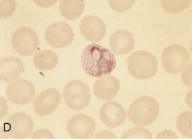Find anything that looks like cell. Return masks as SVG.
<instances>
[{
	"label": "cell",
	"mask_w": 192,
	"mask_h": 140,
	"mask_svg": "<svg viewBox=\"0 0 192 140\" xmlns=\"http://www.w3.org/2000/svg\"><path fill=\"white\" fill-rule=\"evenodd\" d=\"M81 61L85 72L95 77L110 74L116 64L115 58L110 50L95 43L89 44L85 48Z\"/></svg>",
	"instance_id": "6da1fadb"
},
{
	"label": "cell",
	"mask_w": 192,
	"mask_h": 140,
	"mask_svg": "<svg viewBox=\"0 0 192 140\" xmlns=\"http://www.w3.org/2000/svg\"><path fill=\"white\" fill-rule=\"evenodd\" d=\"M159 110L158 103L154 98L143 96L135 100L128 111L129 118L135 125L140 126L148 125L158 117Z\"/></svg>",
	"instance_id": "7a4b0ae2"
},
{
	"label": "cell",
	"mask_w": 192,
	"mask_h": 140,
	"mask_svg": "<svg viewBox=\"0 0 192 140\" xmlns=\"http://www.w3.org/2000/svg\"><path fill=\"white\" fill-rule=\"evenodd\" d=\"M127 67L130 73L139 79H150L156 73L158 68L157 59L151 53L145 51H138L129 56Z\"/></svg>",
	"instance_id": "3957f363"
},
{
	"label": "cell",
	"mask_w": 192,
	"mask_h": 140,
	"mask_svg": "<svg viewBox=\"0 0 192 140\" xmlns=\"http://www.w3.org/2000/svg\"><path fill=\"white\" fill-rule=\"evenodd\" d=\"M63 95L67 105L75 110L85 108L91 99L89 87L83 82L77 80L71 81L66 85Z\"/></svg>",
	"instance_id": "277c9868"
},
{
	"label": "cell",
	"mask_w": 192,
	"mask_h": 140,
	"mask_svg": "<svg viewBox=\"0 0 192 140\" xmlns=\"http://www.w3.org/2000/svg\"><path fill=\"white\" fill-rule=\"evenodd\" d=\"M189 56L188 51L182 46L169 45L164 50L161 55L163 67L169 73H179L187 66Z\"/></svg>",
	"instance_id": "5b68a950"
},
{
	"label": "cell",
	"mask_w": 192,
	"mask_h": 140,
	"mask_svg": "<svg viewBox=\"0 0 192 140\" xmlns=\"http://www.w3.org/2000/svg\"><path fill=\"white\" fill-rule=\"evenodd\" d=\"M33 126L32 119L28 115L16 113L11 115L4 123L3 132L8 137L24 139L30 135Z\"/></svg>",
	"instance_id": "8992f818"
},
{
	"label": "cell",
	"mask_w": 192,
	"mask_h": 140,
	"mask_svg": "<svg viewBox=\"0 0 192 140\" xmlns=\"http://www.w3.org/2000/svg\"><path fill=\"white\" fill-rule=\"evenodd\" d=\"M11 41L14 49L22 56L32 55L38 47L39 40L37 33L28 27H22L16 30Z\"/></svg>",
	"instance_id": "52a82bcc"
},
{
	"label": "cell",
	"mask_w": 192,
	"mask_h": 140,
	"mask_svg": "<svg viewBox=\"0 0 192 140\" xmlns=\"http://www.w3.org/2000/svg\"><path fill=\"white\" fill-rule=\"evenodd\" d=\"M74 33L70 26L63 22H58L50 25L45 33V39L51 46L62 48L69 45L73 40Z\"/></svg>",
	"instance_id": "ba28073f"
},
{
	"label": "cell",
	"mask_w": 192,
	"mask_h": 140,
	"mask_svg": "<svg viewBox=\"0 0 192 140\" xmlns=\"http://www.w3.org/2000/svg\"><path fill=\"white\" fill-rule=\"evenodd\" d=\"M8 99L11 102L19 105H25L34 99L35 93V87L29 81L20 79L10 83L6 89Z\"/></svg>",
	"instance_id": "9c48e42d"
},
{
	"label": "cell",
	"mask_w": 192,
	"mask_h": 140,
	"mask_svg": "<svg viewBox=\"0 0 192 140\" xmlns=\"http://www.w3.org/2000/svg\"><path fill=\"white\" fill-rule=\"evenodd\" d=\"M69 135L72 138L87 139L91 138L96 130L94 120L84 114H78L72 117L67 126Z\"/></svg>",
	"instance_id": "30bf717a"
},
{
	"label": "cell",
	"mask_w": 192,
	"mask_h": 140,
	"mask_svg": "<svg viewBox=\"0 0 192 140\" xmlns=\"http://www.w3.org/2000/svg\"><path fill=\"white\" fill-rule=\"evenodd\" d=\"M61 99V95L58 91L53 88L48 89L36 97L33 102L34 110L40 116L49 115L57 108Z\"/></svg>",
	"instance_id": "8fae6325"
},
{
	"label": "cell",
	"mask_w": 192,
	"mask_h": 140,
	"mask_svg": "<svg viewBox=\"0 0 192 140\" xmlns=\"http://www.w3.org/2000/svg\"><path fill=\"white\" fill-rule=\"evenodd\" d=\"M100 117L105 126L113 128L120 126L124 122L126 113L120 105L111 101L106 102L102 106L100 110Z\"/></svg>",
	"instance_id": "7c38bea8"
},
{
	"label": "cell",
	"mask_w": 192,
	"mask_h": 140,
	"mask_svg": "<svg viewBox=\"0 0 192 140\" xmlns=\"http://www.w3.org/2000/svg\"><path fill=\"white\" fill-rule=\"evenodd\" d=\"M80 31L88 40L96 42L101 40L106 32V25L99 17L89 15L83 18L79 24Z\"/></svg>",
	"instance_id": "4fadbf2b"
},
{
	"label": "cell",
	"mask_w": 192,
	"mask_h": 140,
	"mask_svg": "<svg viewBox=\"0 0 192 140\" xmlns=\"http://www.w3.org/2000/svg\"><path fill=\"white\" fill-rule=\"evenodd\" d=\"M120 87V82L116 78L111 75H106L96 80L94 85L93 91L98 98L107 101L117 95Z\"/></svg>",
	"instance_id": "5bb4252c"
},
{
	"label": "cell",
	"mask_w": 192,
	"mask_h": 140,
	"mask_svg": "<svg viewBox=\"0 0 192 140\" xmlns=\"http://www.w3.org/2000/svg\"><path fill=\"white\" fill-rule=\"evenodd\" d=\"M110 44L112 51L116 55L127 54L133 49L135 40L131 33L126 30L115 31L111 35Z\"/></svg>",
	"instance_id": "9a60e30c"
},
{
	"label": "cell",
	"mask_w": 192,
	"mask_h": 140,
	"mask_svg": "<svg viewBox=\"0 0 192 140\" xmlns=\"http://www.w3.org/2000/svg\"><path fill=\"white\" fill-rule=\"evenodd\" d=\"M24 70L23 63L19 58L14 57L4 58L0 61V79L10 82L17 78Z\"/></svg>",
	"instance_id": "2e32d148"
},
{
	"label": "cell",
	"mask_w": 192,
	"mask_h": 140,
	"mask_svg": "<svg viewBox=\"0 0 192 140\" xmlns=\"http://www.w3.org/2000/svg\"><path fill=\"white\" fill-rule=\"evenodd\" d=\"M58 56L53 51L41 50L36 53L33 57V62L35 67L42 71L53 69L58 62Z\"/></svg>",
	"instance_id": "e0dca14e"
},
{
	"label": "cell",
	"mask_w": 192,
	"mask_h": 140,
	"mask_svg": "<svg viewBox=\"0 0 192 140\" xmlns=\"http://www.w3.org/2000/svg\"><path fill=\"white\" fill-rule=\"evenodd\" d=\"M85 8L84 0H60L59 8L62 15L66 18L72 20L79 16Z\"/></svg>",
	"instance_id": "ac0fdd59"
},
{
	"label": "cell",
	"mask_w": 192,
	"mask_h": 140,
	"mask_svg": "<svg viewBox=\"0 0 192 140\" xmlns=\"http://www.w3.org/2000/svg\"><path fill=\"white\" fill-rule=\"evenodd\" d=\"M176 126L179 132L183 136L192 138V112L187 111L178 117Z\"/></svg>",
	"instance_id": "d6986e66"
},
{
	"label": "cell",
	"mask_w": 192,
	"mask_h": 140,
	"mask_svg": "<svg viewBox=\"0 0 192 140\" xmlns=\"http://www.w3.org/2000/svg\"><path fill=\"white\" fill-rule=\"evenodd\" d=\"M191 0H161L162 8L171 13H178L184 10L191 3Z\"/></svg>",
	"instance_id": "ffe728a7"
},
{
	"label": "cell",
	"mask_w": 192,
	"mask_h": 140,
	"mask_svg": "<svg viewBox=\"0 0 192 140\" xmlns=\"http://www.w3.org/2000/svg\"><path fill=\"white\" fill-rule=\"evenodd\" d=\"M121 138L127 139H152V135L147 129L142 127H136L125 132Z\"/></svg>",
	"instance_id": "44dd1931"
},
{
	"label": "cell",
	"mask_w": 192,
	"mask_h": 140,
	"mask_svg": "<svg viewBox=\"0 0 192 140\" xmlns=\"http://www.w3.org/2000/svg\"><path fill=\"white\" fill-rule=\"evenodd\" d=\"M111 7L114 10L119 12L128 10L134 4L135 1H108Z\"/></svg>",
	"instance_id": "7402d4cb"
},
{
	"label": "cell",
	"mask_w": 192,
	"mask_h": 140,
	"mask_svg": "<svg viewBox=\"0 0 192 140\" xmlns=\"http://www.w3.org/2000/svg\"><path fill=\"white\" fill-rule=\"evenodd\" d=\"M2 13L1 17L6 18L11 15L15 8V1H2Z\"/></svg>",
	"instance_id": "603a6c76"
},
{
	"label": "cell",
	"mask_w": 192,
	"mask_h": 140,
	"mask_svg": "<svg viewBox=\"0 0 192 140\" xmlns=\"http://www.w3.org/2000/svg\"><path fill=\"white\" fill-rule=\"evenodd\" d=\"M32 139L54 138L52 134L49 131L44 129L37 130L32 134L30 137Z\"/></svg>",
	"instance_id": "cb8c5ba5"
},
{
	"label": "cell",
	"mask_w": 192,
	"mask_h": 140,
	"mask_svg": "<svg viewBox=\"0 0 192 140\" xmlns=\"http://www.w3.org/2000/svg\"><path fill=\"white\" fill-rule=\"evenodd\" d=\"M96 138H116V136L113 133L109 130H104L100 132L96 135Z\"/></svg>",
	"instance_id": "d4e9b609"
}]
</instances>
